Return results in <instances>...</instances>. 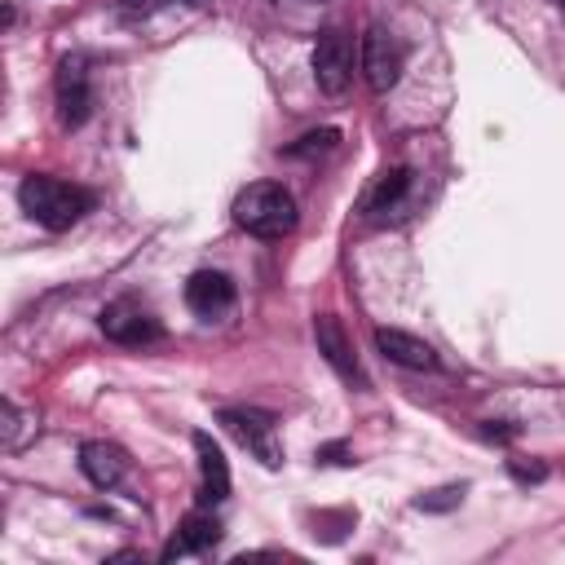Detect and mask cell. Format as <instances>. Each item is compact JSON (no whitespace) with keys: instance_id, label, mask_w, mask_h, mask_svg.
Segmentation results:
<instances>
[{"instance_id":"44dd1931","label":"cell","mask_w":565,"mask_h":565,"mask_svg":"<svg viewBox=\"0 0 565 565\" xmlns=\"http://www.w3.org/2000/svg\"><path fill=\"white\" fill-rule=\"evenodd\" d=\"M274 4H322V0H274Z\"/></svg>"},{"instance_id":"7a4b0ae2","label":"cell","mask_w":565,"mask_h":565,"mask_svg":"<svg viewBox=\"0 0 565 565\" xmlns=\"http://www.w3.org/2000/svg\"><path fill=\"white\" fill-rule=\"evenodd\" d=\"M234 221L238 230L256 234V238H287L300 221L291 190H282L278 181H256L234 199Z\"/></svg>"},{"instance_id":"52a82bcc","label":"cell","mask_w":565,"mask_h":565,"mask_svg":"<svg viewBox=\"0 0 565 565\" xmlns=\"http://www.w3.org/2000/svg\"><path fill=\"white\" fill-rule=\"evenodd\" d=\"M97 327H102V335H106V340H115V344H128V349L154 344V340L163 335L159 318H154L150 309H141L137 300H110V305L102 309Z\"/></svg>"},{"instance_id":"3957f363","label":"cell","mask_w":565,"mask_h":565,"mask_svg":"<svg viewBox=\"0 0 565 565\" xmlns=\"http://www.w3.org/2000/svg\"><path fill=\"white\" fill-rule=\"evenodd\" d=\"M230 437H238V446H247L265 468H278L282 463V446H278V428H274V415L269 411H256V406H225L216 415Z\"/></svg>"},{"instance_id":"9c48e42d","label":"cell","mask_w":565,"mask_h":565,"mask_svg":"<svg viewBox=\"0 0 565 565\" xmlns=\"http://www.w3.org/2000/svg\"><path fill=\"white\" fill-rule=\"evenodd\" d=\"M313 340H318V353L335 366L340 380H349V384H366L362 371H358L353 344H349V335H344V327H340L335 313H318V318H313Z\"/></svg>"},{"instance_id":"2e32d148","label":"cell","mask_w":565,"mask_h":565,"mask_svg":"<svg viewBox=\"0 0 565 565\" xmlns=\"http://www.w3.org/2000/svg\"><path fill=\"white\" fill-rule=\"evenodd\" d=\"M463 490H468V486H437V490L419 494L415 508H419V512H450V508L463 503Z\"/></svg>"},{"instance_id":"ac0fdd59","label":"cell","mask_w":565,"mask_h":565,"mask_svg":"<svg viewBox=\"0 0 565 565\" xmlns=\"http://www.w3.org/2000/svg\"><path fill=\"white\" fill-rule=\"evenodd\" d=\"M168 0H115V13L124 18V22H141V18H150V13H159Z\"/></svg>"},{"instance_id":"ba28073f","label":"cell","mask_w":565,"mask_h":565,"mask_svg":"<svg viewBox=\"0 0 565 565\" xmlns=\"http://www.w3.org/2000/svg\"><path fill=\"white\" fill-rule=\"evenodd\" d=\"M79 472L97 486V490H119L132 472L128 455L115 446V441H84L79 446Z\"/></svg>"},{"instance_id":"7402d4cb","label":"cell","mask_w":565,"mask_h":565,"mask_svg":"<svg viewBox=\"0 0 565 565\" xmlns=\"http://www.w3.org/2000/svg\"><path fill=\"white\" fill-rule=\"evenodd\" d=\"M556 4H561V9H565V0H556Z\"/></svg>"},{"instance_id":"5bb4252c","label":"cell","mask_w":565,"mask_h":565,"mask_svg":"<svg viewBox=\"0 0 565 565\" xmlns=\"http://www.w3.org/2000/svg\"><path fill=\"white\" fill-rule=\"evenodd\" d=\"M406 190H411V168H388V172H380V181H375V190L366 194V216L371 221H384L388 212H397L402 207V199H406Z\"/></svg>"},{"instance_id":"ffe728a7","label":"cell","mask_w":565,"mask_h":565,"mask_svg":"<svg viewBox=\"0 0 565 565\" xmlns=\"http://www.w3.org/2000/svg\"><path fill=\"white\" fill-rule=\"evenodd\" d=\"M481 437H490V441H508V437H516V428H494V424H481Z\"/></svg>"},{"instance_id":"5b68a950","label":"cell","mask_w":565,"mask_h":565,"mask_svg":"<svg viewBox=\"0 0 565 565\" xmlns=\"http://www.w3.org/2000/svg\"><path fill=\"white\" fill-rule=\"evenodd\" d=\"M53 102H57V124L62 128H79L93 110V79H88V62L79 53L62 57L57 75H53Z\"/></svg>"},{"instance_id":"d6986e66","label":"cell","mask_w":565,"mask_h":565,"mask_svg":"<svg viewBox=\"0 0 565 565\" xmlns=\"http://www.w3.org/2000/svg\"><path fill=\"white\" fill-rule=\"evenodd\" d=\"M508 472H512L516 481H543V477H547V468H543V463H521V459H512V463H508Z\"/></svg>"},{"instance_id":"8fae6325","label":"cell","mask_w":565,"mask_h":565,"mask_svg":"<svg viewBox=\"0 0 565 565\" xmlns=\"http://www.w3.org/2000/svg\"><path fill=\"white\" fill-rule=\"evenodd\" d=\"M375 349H380L388 362L406 366V371H437V353H433L419 335H411V331L380 327V331H375Z\"/></svg>"},{"instance_id":"603a6c76","label":"cell","mask_w":565,"mask_h":565,"mask_svg":"<svg viewBox=\"0 0 565 565\" xmlns=\"http://www.w3.org/2000/svg\"><path fill=\"white\" fill-rule=\"evenodd\" d=\"M190 4H203V0H190Z\"/></svg>"},{"instance_id":"6da1fadb","label":"cell","mask_w":565,"mask_h":565,"mask_svg":"<svg viewBox=\"0 0 565 565\" xmlns=\"http://www.w3.org/2000/svg\"><path fill=\"white\" fill-rule=\"evenodd\" d=\"M18 203L35 225L57 234V230H71L93 207V194L84 185H75V181H62V177H49V172H31L18 185Z\"/></svg>"},{"instance_id":"8992f818","label":"cell","mask_w":565,"mask_h":565,"mask_svg":"<svg viewBox=\"0 0 565 565\" xmlns=\"http://www.w3.org/2000/svg\"><path fill=\"white\" fill-rule=\"evenodd\" d=\"M313 79L327 97H340L353 79V40L340 26H327L313 44Z\"/></svg>"},{"instance_id":"30bf717a","label":"cell","mask_w":565,"mask_h":565,"mask_svg":"<svg viewBox=\"0 0 565 565\" xmlns=\"http://www.w3.org/2000/svg\"><path fill=\"white\" fill-rule=\"evenodd\" d=\"M185 305L199 318H221L234 305V282L221 269H199L185 278Z\"/></svg>"},{"instance_id":"277c9868","label":"cell","mask_w":565,"mask_h":565,"mask_svg":"<svg viewBox=\"0 0 565 565\" xmlns=\"http://www.w3.org/2000/svg\"><path fill=\"white\" fill-rule=\"evenodd\" d=\"M402 62H406L402 40H397L388 26L371 22V26L362 31V75H366V88H371V93H388V88L402 79Z\"/></svg>"},{"instance_id":"7c38bea8","label":"cell","mask_w":565,"mask_h":565,"mask_svg":"<svg viewBox=\"0 0 565 565\" xmlns=\"http://www.w3.org/2000/svg\"><path fill=\"white\" fill-rule=\"evenodd\" d=\"M194 455H199V499L203 503H221L230 494V463L221 455V446L207 433H194Z\"/></svg>"},{"instance_id":"e0dca14e","label":"cell","mask_w":565,"mask_h":565,"mask_svg":"<svg viewBox=\"0 0 565 565\" xmlns=\"http://www.w3.org/2000/svg\"><path fill=\"white\" fill-rule=\"evenodd\" d=\"M335 141H340V132H335V128H318V132H305V137H300V141H296L287 154H313V150H331Z\"/></svg>"},{"instance_id":"4fadbf2b","label":"cell","mask_w":565,"mask_h":565,"mask_svg":"<svg viewBox=\"0 0 565 565\" xmlns=\"http://www.w3.org/2000/svg\"><path fill=\"white\" fill-rule=\"evenodd\" d=\"M216 539H221V521H216L212 512H190V516L181 521V530L172 534V543L163 547V561L190 556V552H207Z\"/></svg>"},{"instance_id":"9a60e30c","label":"cell","mask_w":565,"mask_h":565,"mask_svg":"<svg viewBox=\"0 0 565 565\" xmlns=\"http://www.w3.org/2000/svg\"><path fill=\"white\" fill-rule=\"evenodd\" d=\"M35 428H40V424H35V415H26L13 397H4V402H0V446H4L9 455H13V450H22V446H26V437H35Z\"/></svg>"}]
</instances>
